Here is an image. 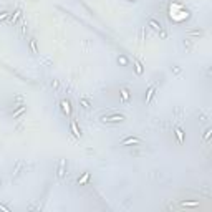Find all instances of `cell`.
Here are the masks:
<instances>
[{
	"label": "cell",
	"mask_w": 212,
	"mask_h": 212,
	"mask_svg": "<svg viewBox=\"0 0 212 212\" xmlns=\"http://www.w3.org/2000/svg\"><path fill=\"white\" fill-rule=\"evenodd\" d=\"M121 98H123V101H124V103H128V99H129V91H128L126 88H123V90H121Z\"/></svg>",
	"instance_id": "cell-15"
},
{
	"label": "cell",
	"mask_w": 212,
	"mask_h": 212,
	"mask_svg": "<svg viewBox=\"0 0 212 212\" xmlns=\"http://www.w3.org/2000/svg\"><path fill=\"white\" fill-rule=\"evenodd\" d=\"M169 17L174 22H182V20L189 18V12H187V8H184V5H181L177 2H172L169 5Z\"/></svg>",
	"instance_id": "cell-1"
},
{
	"label": "cell",
	"mask_w": 212,
	"mask_h": 212,
	"mask_svg": "<svg viewBox=\"0 0 212 212\" xmlns=\"http://www.w3.org/2000/svg\"><path fill=\"white\" fill-rule=\"evenodd\" d=\"M20 15H22V10H17V12H15L12 17H10V22H12V23H15V22H17V18H18Z\"/></svg>",
	"instance_id": "cell-18"
},
{
	"label": "cell",
	"mask_w": 212,
	"mask_h": 212,
	"mask_svg": "<svg viewBox=\"0 0 212 212\" xmlns=\"http://www.w3.org/2000/svg\"><path fill=\"white\" fill-rule=\"evenodd\" d=\"M80 105H81V108H83V109H90L91 101L86 98V96H81V98H80Z\"/></svg>",
	"instance_id": "cell-8"
},
{
	"label": "cell",
	"mask_w": 212,
	"mask_h": 212,
	"mask_svg": "<svg viewBox=\"0 0 212 212\" xmlns=\"http://www.w3.org/2000/svg\"><path fill=\"white\" fill-rule=\"evenodd\" d=\"M134 70H136V73L138 75H143V71H144V68H143V65H141V61H134Z\"/></svg>",
	"instance_id": "cell-13"
},
{
	"label": "cell",
	"mask_w": 212,
	"mask_h": 212,
	"mask_svg": "<svg viewBox=\"0 0 212 212\" xmlns=\"http://www.w3.org/2000/svg\"><path fill=\"white\" fill-rule=\"evenodd\" d=\"M187 35H189V37H202L204 32H202V30H192V32H189Z\"/></svg>",
	"instance_id": "cell-17"
},
{
	"label": "cell",
	"mask_w": 212,
	"mask_h": 212,
	"mask_svg": "<svg viewBox=\"0 0 212 212\" xmlns=\"http://www.w3.org/2000/svg\"><path fill=\"white\" fill-rule=\"evenodd\" d=\"M118 63H119V65H123V66L128 65V58H126V56H119V58H118Z\"/></svg>",
	"instance_id": "cell-19"
},
{
	"label": "cell",
	"mask_w": 212,
	"mask_h": 212,
	"mask_svg": "<svg viewBox=\"0 0 212 212\" xmlns=\"http://www.w3.org/2000/svg\"><path fill=\"white\" fill-rule=\"evenodd\" d=\"M66 174V161L65 159H60V164H58V171H56V176L60 179H63Z\"/></svg>",
	"instance_id": "cell-3"
},
{
	"label": "cell",
	"mask_w": 212,
	"mask_h": 212,
	"mask_svg": "<svg viewBox=\"0 0 212 212\" xmlns=\"http://www.w3.org/2000/svg\"><path fill=\"white\" fill-rule=\"evenodd\" d=\"M88 179H90V172H85V174H83V176H81V177L78 179V184L80 186H83L86 182V181H88Z\"/></svg>",
	"instance_id": "cell-14"
},
{
	"label": "cell",
	"mask_w": 212,
	"mask_h": 212,
	"mask_svg": "<svg viewBox=\"0 0 212 212\" xmlns=\"http://www.w3.org/2000/svg\"><path fill=\"white\" fill-rule=\"evenodd\" d=\"M156 90H158V85H152V86H149V90H147V93H146V103H149V101L152 99V96H154Z\"/></svg>",
	"instance_id": "cell-7"
},
{
	"label": "cell",
	"mask_w": 212,
	"mask_h": 212,
	"mask_svg": "<svg viewBox=\"0 0 212 212\" xmlns=\"http://www.w3.org/2000/svg\"><path fill=\"white\" fill-rule=\"evenodd\" d=\"M30 50H32V53H38V50H37V40L35 38L30 40Z\"/></svg>",
	"instance_id": "cell-16"
},
{
	"label": "cell",
	"mask_w": 212,
	"mask_h": 212,
	"mask_svg": "<svg viewBox=\"0 0 212 212\" xmlns=\"http://www.w3.org/2000/svg\"><path fill=\"white\" fill-rule=\"evenodd\" d=\"M149 26H151L152 30H156V32H161V23H158L154 18L149 20Z\"/></svg>",
	"instance_id": "cell-12"
},
{
	"label": "cell",
	"mask_w": 212,
	"mask_h": 212,
	"mask_svg": "<svg viewBox=\"0 0 212 212\" xmlns=\"http://www.w3.org/2000/svg\"><path fill=\"white\" fill-rule=\"evenodd\" d=\"M52 86H53V88H58V81H56V80H53V81H52Z\"/></svg>",
	"instance_id": "cell-22"
},
{
	"label": "cell",
	"mask_w": 212,
	"mask_h": 212,
	"mask_svg": "<svg viewBox=\"0 0 212 212\" xmlns=\"http://www.w3.org/2000/svg\"><path fill=\"white\" fill-rule=\"evenodd\" d=\"M129 2H136V0H129Z\"/></svg>",
	"instance_id": "cell-24"
},
{
	"label": "cell",
	"mask_w": 212,
	"mask_h": 212,
	"mask_svg": "<svg viewBox=\"0 0 212 212\" xmlns=\"http://www.w3.org/2000/svg\"><path fill=\"white\" fill-rule=\"evenodd\" d=\"M99 119L103 123H106V124H116V123L124 121V114H121V113H111V114H103Z\"/></svg>",
	"instance_id": "cell-2"
},
{
	"label": "cell",
	"mask_w": 212,
	"mask_h": 212,
	"mask_svg": "<svg viewBox=\"0 0 212 212\" xmlns=\"http://www.w3.org/2000/svg\"><path fill=\"white\" fill-rule=\"evenodd\" d=\"M139 143H141V139L139 138H136V136H129V138L123 139L119 144L121 146H131V144H139Z\"/></svg>",
	"instance_id": "cell-4"
},
{
	"label": "cell",
	"mask_w": 212,
	"mask_h": 212,
	"mask_svg": "<svg viewBox=\"0 0 212 212\" xmlns=\"http://www.w3.org/2000/svg\"><path fill=\"white\" fill-rule=\"evenodd\" d=\"M174 132H176V136H177L179 144H182V143H184V131H182L181 128H176V129H174Z\"/></svg>",
	"instance_id": "cell-9"
},
{
	"label": "cell",
	"mask_w": 212,
	"mask_h": 212,
	"mask_svg": "<svg viewBox=\"0 0 212 212\" xmlns=\"http://www.w3.org/2000/svg\"><path fill=\"white\" fill-rule=\"evenodd\" d=\"M0 209H2V211H5V212H8V207H5V205H0Z\"/></svg>",
	"instance_id": "cell-23"
},
{
	"label": "cell",
	"mask_w": 212,
	"mask_h": 212,
	"mask_svg": "<svg viewBox=\"0 0 212 212\" xmlns=\"http://www.w3.org/2000/svg\"><path fill=\"white\" fill-rule=\"evenodd\" d=\"M8 17H10V13H8V12H2V13H0V20H5V18H8Z\"/></svg>",
	"instance_id": "cell-21"
},
{
	"label": "cell",
	"mask_w": 212,
	"mask_h": 212,
	"mask_svg": "<svg viewBox=\"0 0 212 212\" xmlns=\"http://www.w3.org/2000/svg\"><path fill=\"white\" fill-rule=\"evenodd\" d=\"M60 106H61V111L65 113L66 116H70V114H71V105H70V101H68V99H61V101H60Z\"/></svg>",
	"instance_id": "cell-5"
},
{
	"label": "cell",
	"mask_w": 212,
	"mask_h": 212,
	"mask_svg": "<svg viewBox=\"0 0 212 212\" xmlns=\"http://www.w3.org/2000/svg\"><path fill=\"white\" fill-rule=\"evenodd\" d=\"M25 109H26V106H25V105L17 106V109L13 111V118H18L20 114H23V113H25Z\"/></svg>",
	"instance_id": "cell-10"
},
{
	"label": "cell",
	"mask_w": 212,
	"mask_h": 212,
	"mask_svg": "<svg viewBox=\"0 0 212 212\" xmlns=\"http://www.w3.org/2000/svg\"><path fill=\"white\" fill-rule=\"evenodd\" d=\"M211 132H212V129H211V128H207V129H205V132H204V139H205V141H207V139L211 138Z\"/></svg>",
	"instance_id": "cell-20"
},
{
	"label": "cell",
	"mask_w": 212,
	"mask_h": 212,
	"mask_svg": "<svg viewBox=\"0 0 212 212\" xmlns=\"http://www.w3.org/2000/svg\"><path fill=\"white\" fill-rule=\"evenodd\" d=\"M199 205V200H187V202H181V207H197Z\"/></svg>",
	"instance_id": "cell-11"
},
{
	"label": "cell",
	"mask_w": 212,
	"mask_h": 212,
	"mask_svg": "<svg viewBox=\"0 0 212 212\" xmlns=\"http://www.w3.org/2000/svg\"><path fill=\"white\" fill-rule=\"evenodd\" d=\"M70 129H71V132H73V136L75 138H81V129L78 128V124H76V121H70Z\"/></svg>",
	"instance_id": "cell-6"
}]
</instances>
